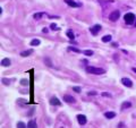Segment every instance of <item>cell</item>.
Wrapping results in <instances>:
<instances>
[{"mask_svg":"<svg viewBox=\"0 0 136 128\" xmlns=\"http://www.w3.org/2000/svg\"><path fill=\"white\" fill-rule=\"evenodd\" d=\"M86 72L90 73V74H95V75H102L104 74V69L102 68H96V67H92V66H88L86 67Z\"/></svg>","mask_w":136,"mask_h":128,"instance_id":"cell-1","label":"cell"},{"mask_svg":"<svg viewBox=\"0 0 136 128\" xmlns=\"http://www.w3.org/2000/svg\"><path fill=\"white\" fill-rule=\"evenodd\" d=\"M124 19H125V23L127 25H132L134 24V20L136 19V16L132 13H127L125 16H124Z\"/></svg>","mask_w":136,"mask_h":128,"instance_id":"cell-2","label":"cell"},{"mask_svg":"<svg viewBox=\"0 0 136 128\" xmlns=\"http://www.w3.org/2000/svg\"><path fill=\"white\" fill-rule=\"evenodd\" d=\"M119 17H120V13H119V10H115V11H112V13L110 14L109 19H110L111 22H116V20H118V19H119Z\"/></svg>","mask_w":136,"mask_h":128,"instance_id":"cell-3","label":"cell"},{"mask_svg":"<svg viewBox=\"0 0 136 128\" xmlns=\"http://www.w3.org/2000/svg\"><path fill=\"white\" fill-rule=\"evenodd\" d=\"M101 31V25H94V26H92L91 28H90V32L93 34V35H95V34H98Z\"/></svg>","mask_w":136,"mask_h":128,"instance_id":"cell-4","label":"cell"},{"mask_svg":"<svg viewBox=\"0 0 136 128\" xmlns=\"http://www.w3.org/2000/svg\"><path fill=\"white\" fill-rule=\"evenodd\" d=\"M65 2H66L68 6H70V7H73V8H77V7H79V6H82L81 4H78V2L74 1V0H65Z\"/></svg>","mask_w":136,"mask_h":128,"instance_id":"cell-5","label":"cell"},{"mask_svg":"<svg viewBox=\"0 0 136 128\" xmlns=\"http://www.w3.org/2000/svg\"><path fill=\"white\" fill-rule=\"evenodd\" d=\"M77 120L79 122V125H85L86 124V117L84 115H77Z\"/></svg>","mask_w":136,"mask_h":128,"instance_id":"cell-6","label":"cell"},{"mask_svg":"<svg viewBox=\"0 0 136 128\" xmlns=\"http://www.w3.org/2000/svg\"><path fill=\"white\" fill-rule=\"evenodd\" d=\"M122 83L124 84L125 86H127V87H132L133 86V82L129 78H122Z\"/></svg>","mask_w":136,"mask_h":128,"instance_id":"cell-7","label":"cell"},{"mask_svg":"<svg viewBox=\"0 0 136 128\" xmlns=\"http://www.w3.org/2000/svg\"><path fill=\"white\" fill-rule=\"evenodd\" d=\"M64 99H65V101H66L67 103H75V102H76V100H75L72 95H65Z\"/></svg>","mask_w":136,"mask_h":128,"instance_id":"cell-8","label":"cell"},{"mask_svg":"<svg viewBox=\"0 0 136 128\" xmlns=\"http://www.w3.org/2000/svg\"><path fill=\"white\" fill-rule=\"evenodd\" d=\"M50 104L51 106H60V101L57 98H52V99H50Z\"/></svg>","mask_w":136,"mask_h":128,"instance_id":"cell-9","label":"cell"},{"mask_svg":"<svg viewBox=\"0 0 136 128\" xmlns=\"http://www.w3.org/2000/svg\"><path fill=\"white\" fill-rule=\"evenodd\" d=\"M1 65H2V66H5V67L10 66V59H8V58H5V59H2V61H1Z\"/></svg>","mask_w":136,"mask_h":128,"instance_id":"cell-10","label":"cell"},{"mask_svg":"<svg viewBox=\"0 0 136 128\" xmlns=\"http://www.w3.org/2000/svg\"><path fill=\"white\" fill-rule=\"evenodd\" d=\"M104 117H107L108 119H112V118L116 117V113H115V112H111V111H109V112H106V113H104Z\"/></svg>","mask_w":136,"mask_h":128,"instance_id":"cell-11","label":"cell"},{"mask_svg":"<svg viewBox=\"0 0 136 128\" xmlns=\"http://www.w3.org/2000/svg\"><path fill=\"white\" fill-rule=\"evenodd\" d=\"M132 107V103L130 102H124L122 104V109H128V108H130Z\"/></svg>","mask_w":136,"mask_h":128,"instance_id":"cell-12","label":"cell"},{"mask_svg":"<svg viewBox=\"0 0 136 128\" xmlns=\"http://www.w3.org/2000/svg\"><path fill=\"white\" fill-rule=\"evenodd\" d=\"M31 53H33V51H32V50H26V51H23V52L21 53V56H22V57H27V56H29Z\"/></svg>","mask_w":136,"mask_h":128,"instance_id":"cell-13","label":"cell"},{"mask_svg":"<svg viewBox=\"0 0 136 128\" xmlns=\"http://www.w3.org/2000/svg\"><path fill=\"white\" fill-rule=\"evenodd\" d=\"M67 36L70 39V40H74V38H75V35H74V33H73V31H67Z\"/></svg>","mask_w":136,"mask_h":128,"instance_id":"cell-14","label":"cell"},{"mask_svg":"<svg viewBox=\"0 0 136 128\" xmlns=\"http://www.w3.org/2000/svg\"><path fill=\"white\" fill-rule=\"evenodd\" d=\"M31 44L33 45V47H37V45L40 44V40H37V39H34V40H32Z\"/></svg>","mask_w":136,"mask_h":128,"instance_id":"cell-15","label":"cell"},{"mask_svg":"<svg viewBox=\"0 0 136 128\" xmlns=\"http://www.w3.org/2000/svg\"><path fill=\"white\" fill-rule=\"evenodd\" d=\"M27 127H29V128H35V127H37V126H36V122H35L34 120H31V121L29 122V126H27Z\"/></svg>","mask_w":136,"mask_h":128,"instance_id":"cell-16","label":"cell"},{"mask_svg":"<svg viewBox=\"0 0 136 128\" xmlns=\"http://www.w3.org/2000/svg\"><path fill=\"white\" fill-rule=\"evenodd\" d=\"M102 41L103 42H109V41H111V35H106V36H103Z\"/></svg>","mask_w":136,"mask_h":128,"instance_id":"cell-17","label":"cell"},{"mask_svg":"<svg viewBox=\"0 0 136 128\" xmlns=\"http://www.w3.org/2000/svg\"><path fill=\"white\" fill-rule=\"evenodd\" d=\"M68 51H74V52H76V53L81 52V51H79L77 48H73V47H68Z\"/></svg>","mask_w":136,"mask_h":128,"instance_id":"cell-18","label":"cell"},{"mask_svg":"<svg viewBox=\"0 0 136 128\" xmlns=\"http://www.w3.org/2000/svg\"><path fill=\"white\" fill-rule=\"evenodd\" d=\"M42 16H43V13H36V14H34L33 17H34L35 19H39V18H41Z\"/></svg>","mask_w":136,"mask_h":128,"instance_id":"cell-19","label":"cell"},{"mask_svg":"<svg viewBox=\"0 0 136 128\" xmlns=\"http://www.w3.org/2000/svg\"><path fill=\"white\" fill-rule=\"evenodd\" d=\"M84 54H85V56H88V57H90V56H92V54H93V51H92V50H85V51H84Z\"/></svg>","mask_w":136,"mask_h":128,"instance_id":"cell-20","label":"cell"},{"mask_svg":"<svg viewBox=\"0 0 136 128\" xmlns=\"http://www.w3.org/2000/svg\"><path fill=\"white\" fill-rule=\"evenodd\" d=\"M50 28H51V30H53V31H58L59 30V27L57 26L56 24H51V25H50Z\"/></svg>","mask_w":136,"mask_h":128,"instance_id":"cell-21","label":"cell"},{"mask_svg":"<svg viewBox=\"0 0 136 128\" xmlns=\"http://www.w3.org/2000/svg\"><path fill=\"white\" fill-rule=\"evenodd\" d=\"M17 127L18 128H24V127H26V126H25L24 122H17Z\"/></svg>","mask_w":136,"mask_h":128,"instance_id":"cell-22","label":"cell"},{"mask_svg":"<svg viewBox=\"0 0 136 128\" xmlns=\"http://www.w3.org/2000/svg\"><path fill=\"white\" fill-rule=\"evenodd\" d=\"M21 84H22V85H29V82H27V79H22V81H21Z\"/></svg>","mask_w":136,"mask_h":128,"instance_id":"cell-23","label":"cell"},{"mask_svg":"<svg viewBox=\"0 0 136 128\" xmlns=\"http://www.w3.org/2000/svg\"><path fill=\"white\" fill-rule=\"evenodd\" d=\"M98 1H99L100 4L102 5L103 7H107V2H106V1H103V0H98Z\"/></svg>","mask_w":136,"mask_h":128,"instance_id":"cell-24","label":"cell"},{"mask_svg":"<svg viewBox=\"0 0 136 128\" xmlns=\"http://www.w3.org/2000/svg\"><path fill=\"white\" fill-rule=\"evenodd\" d=\"M73 90L75 91V92H77V93H79V92H81V87H76V86H75V87L73 88Z\"/></svg>","mask_w":136,"mask_h":128,"instance_id":"cell-25","label":"cell"},{"mask_svg":"<svg viewBox=\"0 0 136 128\" xmlns=\"http://www.w3.org/2000/svg\"><path fill=\"white\" fill-rule=\"evenodd\" d=\"M102 96H107V98H111V94H109V93H104V92H103V93H102Z\"/></svg>","mask_w":136,"mask_h":128,"instance_id":"cell-26","label":"cell"},{"mask_svg":"<svg viewBox=\"0 0 136 128\" xmlns=\"http://www.w3.org/2000/svg\"><path fill=\"white\" fill-rule=\"evenodd\" d=\"M88 94H90V95H94V94H96V92H90Z\"/></svg>","mask_w":136,"mask_h":128,"instance_id":"cell-27","label":"cell"},{"mask_svg":"<svg viewBox=\"0 0 136 128\" xmlns=\"http://www.w3.org/2000/svg\"><path fill=\"white\" fill-rule=\"evenodd\" d=\"M133 72H135V73H136V68H133Z\"/></svg>","mask_w":136,"mask_h":128,"instance_id":"cell-28","label":"cell"},{"mask_svg":"<svg viewBox=\"0 0 136 128\" xmlns=\"http://www.w3.org/2000/svg\"><path fill=\"white\" fill-rule=\"evenodd\" d=\"M135 26H136V22H135Z\"/></svg>","mask_w":136,"mask_h":128,"instance_id":"cell-29","label":"cell"}]
</instances>
